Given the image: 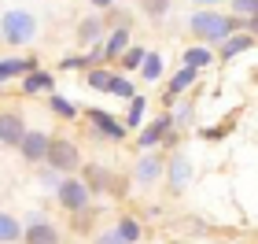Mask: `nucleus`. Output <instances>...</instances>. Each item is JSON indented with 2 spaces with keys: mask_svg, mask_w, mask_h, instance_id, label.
Wrapping results in <instances>:
<instances>
[{
  "mask_svg": "<svg viewBox=\"0 0 258 244\" xmlns=\"http://www.w3.org/2000/svg\"><path fill=\"white\" fill-rule=\"evenodd\" d=\"M111 74H114V71H107V67H89V71H85V85L96 89V92H107Z\"/></svg>",
  "mask_w": 258,
  "mask_h": 244,
  "instance_id": "obj_29",
  "label": "nucleus"
},
{
  "mask_svg": "<svg viewBox=\"0 0 258 244\" xmlns=\"http://www.w3.org/2000/svg\"><path fill=\"white\" fill-rule=\"evenodd\" d=\"M144 115H148V96H144V92H137V96L129 100L125 115H122L125 130H129V133H133V130H140V126H144Z\"/></svg>",
  "mask_w": 258,
  "mask_h": 244,
  "instance_id": "obj_19",
  "label": "nucleus"
},
{
  "mask_svg": "<svg viewBox=\"0 0 258 244\" xmlns=\"http://www.w3.org/2000/svg\"><path fill=\"white\" fill-rule=\"evenodd\" d=\"M166 178V156L162 152H140L133 163V181L140 189H155V185Z\"/></svg>",
  "mask_w": 258,
  "mask_h": 244,
  "instance_id": "obj_5",
  "label": "nucleus"
},
{
  "mask_svg": "<svg viewBox=\"0 0 258 244\" xmlns=\"http://www.w3.org/2000/svg\"><path fill=\"white\" fill-rule=\"evenodd\" d=\"M22 226L11 211H0V244H22Z\"/></svg>",
  "mask_w": 258,
  "mask_h": 244,
  "instance_id": "obj_21",
  "label": "nucleus"
},
{
  "mask_svg": "<svg viewBox=\"0 0 258 244\" xmlns=\"http://www.w3.org/2000/svg\"><path fill=\"white\" fill-rule=\"evenodd\" d=\"M173 130V119H170V111H159L151 122H144L137 130V148L140 152H155V148L162 144V137H166Z\"/></svg>",
  "mask_w": 258,
  "mask_h": 244,
  "instance_id": "obj_7",
  "label": "nucleus"
},
{
  "mask_svg": "<svg viewBox=\"0 0 258 244\" xmlns=\"http://www.w3.org/2000/svg\"><path fill=\"white\" fill-rule=\"evenodd\" d=\"M26 119L19 111H0V144L4 148H19V141L26 137Z\"/></svg>",
  "mask_w": 258,
  "mask_h": 244,
  "instance_id": "obj_13",
  "label": "nucleus"
},
{
  "mask_svg": "<svg viewBox=\"0 0 258 244\" xmlns=\"http://www.w3.org/2000/svg\"><path fill=\"white\" fill-rule=\"evenodd\" d=\"M144 56H148V48H140V44H129V48L122 52V60H118L122 74H137L140 63H144Z\"/></svg>",
  "mask_w": 258,
  "mask_h": 244,
  "instance_id": "obj_27",
  "label": "nucleus"
},
{
  "mask_svg": "<svg viewBox=\"0 0 258 244\" xmlns=\"http://www.w3.org/2000/svg\"><path fill=\"white\" fill-rule=\"evenodd\" d=\"M196 4H203V8H214V4H225V0H196Z\"/></svg>",
  "mask_w": 258,
  "mask_h": 244,
  "instance_id": "obj_36",
  "label": "nucleus"
},
{
  "mask_svg": "<svg viewBox=\"0 0 258 244\" xmlns=\"http://www.w3.org/2000/svg\"><path fill=\"white\" fill-rule=\"evenodd\" d=\"M48 108H52L55 119H63V122H74L78 115H81V108H78L74 100H67L63 92H52V96H48Z\"/></svg>",
  "mask_w": 258,
  "mask_h": 244,
  "instance_id": "obj_23",
  "label": "nucleus"
},
{
  "mask_svg": "<svg viewBox=\"0 0 258 244\" xmlns=\"http://www.w3.org/2000/svg\"><path fill=\"white\" fill-rule=\"evenodd\" d=\"M107 19H103V11H92V15H85L78 22V44H85V48H92V44H103V37H107Z\"/></svg>",
  "mask_w": 258,
  "mask_h": 244,
  "instance_id": "obj_11",
  "label": "nucleus"
},
{
  "mask_svg": "<svg viewBox=\"0 0 258 244\" xmlns=\"http://www.w3.org/2000/svg\"><path fill=\"white\" fill-rule=\"evenodd\" d=\"M19 89H22V96H52V92H55V74L37 67V71H30V74L19 78Z\"/></svg>",
  "mask_w": 258,
  "mask_h": 244,
  "instance_id": "obj_12",
  "label": "nucleus"
},
{
  "mask_svg": "<svg viewBox=\"0 0 258 244\" xmlns=\"http://www.w3.org/2000/svg\"><path fill=\"white\" fill-rule=\"evenodd\" d=\"M107 96H114V100H133L137 96V85H133V78L129 74H111V85H107Z\"/></svg>",
  "mask_w": 258,
  "mask_h": 244,
  "instance_id": "obj_25",
  "label": "nucleus"
},
{
  "mask_svg": "<svg viewBox=\"0 0 258 244\" xmlns=\"http://www.w3.org/2000/svg\"><path fill=\"white\" fill-rule=\"evenodd\" d=\"M214 63V48H210V44H188V48H184V67H196V71H203V67H210Z\"/></svg>",
  "mask_w": 258,
  "mask_h": 244,
  "instance_id": "obj_22",
  "label": "nucleus"
},
{
  "mask_svg": "<svg viewBox=\"0 0 258 244\" xmlns=\"http://www.w3.org/2000/svg\"><path fill=\"white\" fill-rule=\"evenodd\" d=\"M63 178H67V174H59L55 167H48V163H41V170H37V185H41L44 192H52V196H55V189H59V181H63Z\"/></svg>",
  "mask_w": 258,
  "mask_h": 244,
  "instance_id": "obj_28",
  "label": "nucleus"
},
{
  "mask_svg": "<svg viewBox=\"0 0 258 244\" xmlns=\"http://www.w3.org/2000/svg\"><path fill=\"white\" fill-rule=\"evenodd\" d=\"M170 119H173V130H181V133L196 126V108L188 104V96L173 100V108H170Z\"/></svg>",
  "mask_w": 258,
  "mask_h": 244,
  "instance_id": "obj_20",
  "label": "nucleus"
},
{
  "mask_svg": "<svg viewBox=\"0 0 258 244\" xmlns=\"http://www.w3.org/2000/svg\"><path fill=\"white\" fill-rule=\"evenodd\" d=\"M59 71H89V60L85 56H63Z\"/></svg>",
  "mask_w": 258,
  "mask_h": 244,
  "instance_id": "obj_32",
  "label": "nucleus"
},
{
  "mask_svg": "<svg viewBox=\"0 0 258 244\" xmlns=\"http://www.w3.org/2000/svg\"><path fill=\"white\" fill-rule=\"evenodd\" d=\"M129 44H133V26H111L103 37V60H122Z\"/></svg>",
  "mask_w": 258,
  "mask_h": 244,
  "instance_id": "obj_16",
  "label": "nucleus"
},
{
  "mask_svg": "<svg viewBox=\"0 0 258 244\" xmlns=\"http://www.w3.org/2000/svg\"><path fill=\"white\" fill-rule=\"evenodd\" d=\"M89 4L96 8V11H111V8H114V0H89Z\"/></svg>",
  "mask_w": 258,
  "mask_h": 244,
  "instance_id": "obj_35",
  "label": "nucleus"
},
{
  "mask_svg": "<svg viewBox=\"0 0 258 244\" xmlns=\"http://www.w3.org/2000/svg\"><path fill=\"white\" fill-rule=\"evenodd\" d=\"M229 15H236V19L258 15V0H229Z\"/></svg>",
  "mask_w": 258,
  "mask_h": 244,
  "instance_id": "obj_31",
  "label": "nucleus"
},
{
  "mask_svg": "<svg viewBox=\"0 0 258 244\" xmlns=\"http://www.w3.org/2000/svg\"><path fill=\"white\" fill-rule=\"evenodd\" d=\"M48 167H55L59 174H78L85 167V159H81V148L70 141V137H52V148H48Z\"/></svg>",
  "mask_w": 258,
  "mask_h": 244,
  "instance_id": "obj_4",
  "label": "nucleus"
},
{
  "mask_svg": "<svg viewBox=\"0 0 258 244\" xmlns=\"http://www.w3.org/2000/svg\"><path fill=\"white\" fill-rule=\"evenodd\" d=\"M81 181L89 185L92 196L114 189V174H111V167H103V163H85V167H81Z\"/></svg>",
  "mask_w": 258,
  "mask_h": 244,
  "instance_id": "obj_14",
  "label": "nucleus"
},
{
  "mask_svg": "<svg viewBox=\"0 0 258 244\" xmlns=\"http://www.w3.org/2000/svg\"><path fill=\"white\" fill-rule=\"evenodd\" d=\"M243 33H251V37L258 41V15H251V19H243Z\"/></svg>",
  "mask_w": 258,
  "mask_h": 244,
  "instance_id": "obj_34",
  "label": "nucleus"
},
{
  "mask_svg": "<svg viewBox=\"0 0 258 244\" xmlns=\"http://www.w3.org/2000/svg\"><path fill=\"white\" fill-rule=\"evenodd\" d=\"M92 244H125V240L118 237V229H103V233H96Z\"/></svg>",
  "mask_w": 258,
  "mask_h": 244,
  "instance_id": "obj_33",
  "label": "nucleus"
},
{
  "mask_svg": "<svg viewBox=\"0 0 258 244\" xmlns=\"http://www.w3.org/2000/svg\"><path fill=\"white\" fill-rule=\"evenodd\" d=\"M37 60H33V56H4V60H0V89L8 85L11 78H22V74H30V71H37Z\"/></svg>",
  "mask_w": 258,
  "mask_h": 244,
  "instance_id": "obj_15",
  "label": "nucleus"
},
{
  "mask_svg": "<svg viewBox=\"0 0 258 244\" xmlns=\"http://www.w3.org/2000/svg\"><path fill=\"white\" fill-rule=\"evenodd\" d=\"M196 81H199V71H196V67H184V63H181V71L166 81V92H162V96H166V100L173 104V100H181L184 92H188V89L196 85Z\"/></svg>",
  "mask_w": 258,
  "mask_h": 244,
  "instance_id": "obj_17",
  "label": "nucleus"
},
{
  "mask_svg": "<svg viewBox=\"0 0 258 244\" xmlns=\"http://www.w3.org/2000/svg\"><path fill=\"white\" fill-rule=\"evenodd\" d=\"M114 229H118V237L125 244H137L140 237H144V226H140V218H133V215H122L118 222H114Z\"/></svg>",
  "mask_w": 258,
  "mask_h": 244,
  "instance_id": "obj_26",
  "label": "nucleus"
},
{
  "mask_svg": "<svg viewBox=\"0 0 258 244\" xmlns=\"http://www.w3.org/2000/svg\"><path fill=\"white\" fill-rule=\"evenodd\" d=\"M22 226H26V229H22V244H59V240H63L59 229H55L41 211H33Z\"/></svg>",
  "mask_w": 258,
  "mask_h": 244,
  "instance_id": "obj_8",
  "label": "nucleus"
},
{
  "mask_svg": "<svg viewBox=\"0 0 258 244\" xmlns=\"http://www.w3.org/2000/svg\"><path fill=\"white\" fill-rule=\"evenodd\" d=\"M240 30H243V19L229 15V11H218V8H199L188 15V33L199 44H210V48H221Z\"/></svg>",
  "mask_w": 258,
  "mask_h": 244,
  "instance_id": "obj_1",
  "label": "nucleus"
},
{
  "mask_svg": "<svg viewBox=\"0 0 258 244\" xmlns=\"http://www.w3.org/2000/svg\"><path fill=\"white\" fill-rule=\"evenodd\" d=\"M85 119L92 122V133L96 137H107V141H122V137L129 133L125 130V122L122 119H114L111 111H103V108H89L85 111Z\"/></svg>",
  "mask_w": 258,
  "mask_h": 244,
  "instance_id": "obj_10",
  "label": "nucleus"
},
{
  "mask_svg": "<svg viewBox=\"0 0 258 244\" xmlns=\"http://www.w3.org/2000/svg\"><path fill=\"white\" fill-rule=\"evenodd\" d=\"M48 148H52V133L44 130H26V137L19 141V156L33 163V167H41L44 159H48Z\"/></svg>",
  "mask_w": 258,
  "mask_h": 244,
  "instance_id": "obj_9",
  "label": "nucleus"
},
{
  "mask_svg": "<svg viewBox=\"0 0 258 244\" xmlns=\"http://www.w3.org/2000/svg\"><path fill=\"white\" fill-rule=\"evenodd\" d=\"M137 8L144 11L148 19H162V15H170L173 0H137Z\"/></svg>",
  "mask_w": 258,
  "mask_h": 244,
  "instance_id": "obj_30",
  "label": "nucleus"
},
{
  "mask_svg": "<svg viewBox=\"0 0 258 244\" xmlns=\"http://www.w3.org/2000/svg\"><path fill=\"white\" fill-rule=\"evenodd\" d=\"M144 81H159L162 74H166V60H162V52H148L144 56V63H140V71H137Z\"/></svg>",
  "mask_w": 258,
  "mask_h": 244,
  "instance_id": "obj_24",
  "label": "nucleus"
},
{
  "mask_svg": "<svg viewBox=\"0 0 258 244\" xmlns=\"http://www.w3.org/2000/svg\"><path fill=\"white\" fill-rule=\"evenodd\" d=\"M37 15L26 8H11L0 15V37H4L11 48H26V44H33V37H37Z\"/></svg>",
  "mask_w": 258,
  "mask_h": 244,
  "instance_id": "obj_2",
  "label": "nucleus"
},
{
  "mask_svg": "<svg viewBox=\"0 0 258 244\" xmlns=\"http://www.w3.org/2000/svg\"><path fill=\"white\" fill-rule=\"evenodd\" d=\"M251 44H254V37H251V33H243V30H240V33H232V37H229V41H225V44L218 48V60H221V63H229V60H236L240 52H247Z\"/></svg>",
  "mask_w": 258,
  "mask_h": 244,
  "instance_id": "obj_18",
  "label": "nucleus"
},
{
  "mask_svg": "<svg viewBox=\"0 0 258 244\" xmlns=\"http://www.w3.org/2000/svg\"><path fill=\"white\" fill-rule=\"evenodd\" d=\"M55 200H59V207L67 215H85L89 204H92V192H89V185L81 181V174H67L59 181V189H55Z\"/></svg>",
  "mask_w": 258,
  "mask_h": 244,
  "instance_id": "obj_3",
  "label": "nucleus"
},
{
  "mask_svg": "<svg viewBox=\"0 0 258 244\" xmlns=\"http://www.w3.org/2000/svg\"><path fill=\"white\" fill-rule=\"evenodd\" d=\"M192 178H196V167H192V156L184 152V148H177L170 159H166V181L170 185V192H184L192 185Z\"/></svg>",
  "mask_w": 258,
  "mask_h": 244,
  "instance_id": "obj_6",
  "label": "nucleus"
}]
</instances>
